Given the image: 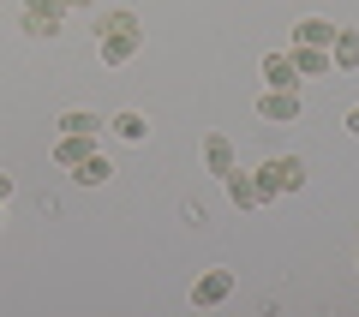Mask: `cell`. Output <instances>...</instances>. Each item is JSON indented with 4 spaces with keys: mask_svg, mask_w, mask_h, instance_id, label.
Here are the masks:
<instances>
[{
    "mask_svg": "<svg viewBox=\"0 0 359 317\" xmlns=\"http://www.w3.org/2000/svg\"><path fill=\"white\" fill-rule=\"evenodd\" d=\"M222 186H228V198H233V210H257V203H269L264 198V186H257V174H222Z\"/></svg>",
    "mask_w": 359,
    "mask_h": 317,
    "instance_id": "6",
    "label": "cell"
},
{
    "mask_svg": "<svg viewBox=\"0 0 359 317\" xmlns=\"http://www.w3.org/2000/svg\"><path fill=\"white\" fill-rule=\"evenodd\" d=\"M0 210H6V203H0Z\"/></svg>",
    "mask_w": 359,
    "mask_h": 317,
    "instance_id": "20",
    "label": "cell"
},
{
    "mask_svg": "<svg viewBox=\"0 0 359 317\" xmlns=\"http://www.w3.org/2000/svg\"><path fill=\"white\" fill-rule=\"evenodd\" d=\"M108 174H114V168H108V156H102V150H96V156H84V162L72 168V180H78V186H102Z\"/></svg>",
    "mask_w": 359,
    "mask_h": 317,
    "instance_id": "14",
    "label": "cell"
},
{
    "mask_svg": "<svg viewBox=\"0 0 359 317\" xmlns=\"http://www.w3.org/2000/svg\"><path fill=\"white\" fill-rule=\"evenodd\" d=\"M330 60H335V72H353V66H359V30H335Z\"/></svg>",
    "mask_w": 359,
    "mask_h": 317,
    "instance_id": "13",
    "label": "cell"
},
{
    "mask_svg": "<svg viewBox=\"0 0 359 317\" xmlns=\"http://www.w3.org/2000/svg\"><path fill=\"white\" fill-rule=\"evenodd\" d=\"M228 293H233V269H204V276H198L192 281V305H198V311H210V305H222V299H228Z\"/></svg>",
    "mask_w": 359,
    "mask_h": 317,
    "instance_id": "5",
    "label": "cell"
},
{
    "mask_svg": "<svg viewBox=\"0 0 359 317\" xmlns=\"http://www.w3.org/2000/svg\"><path fill=\"white\" fill-rule=\"evenodd\" d=\"M204 168H210V174H216V180L240 168V162H233V144L222 138V132H210V138H204Z\"/></svg>",
    "mask_w": 359,
    "mask_h": 317,
    "instance_id": "12",
    "label": "cell"
},
{
    "mask_svg": "<svg viewBox=\"0 0 359 317\" xmlns=\"http://www.w3.org/2000/svg\"><path fill=\"white\" fill-rule=\"evenodd\" d=\"M257 186H264V198L299 191V186H306V162H299V156H269V162L257 168Z\"/></svg>",
    "mask_w": 359,
    "mask_h": 317,
    "instance_id": "2",
    "label": "cell"
},
{
    "mask_svg": "<svg viewBox=\"0 0 359 317\" xmlns=\"http://www.w3.org/2000/svg\"><path fill=\"white\" fill-rule=\"evenodd\" d=\"M60 132H84V138H96V132H102V120L90 114V108H66V114H60Z\"/></svg>",
    "mask_w": 359,
    "mask_h": 317,
    "instance_id": "15",
    "label": "cell"
},
{
    "mask_svg": "<svg viewBox=\"0 0 359 317\" xmlns=\"http://www.w3.org/2000/svg\"><path fill=\"white\" fill-rule=\"evenodd\" d=\"M66 6H72V0H66Z\"/></svg>",
    "mask_w": 359,
    "mask_h": 317,
    "instance_id": "19",
    "label": "cell"
},
{
    "mask_svg": "<svg viewBox=\"0 0 359 317\" xmlns=\"http://www.w3.org/2000/svg\"><path fill=\"white\" fill-rule=\"evenodd\" d=\"M72 6H90V0H72Z\"/></svg>",
    "mask_w": 359,
    "mask_h": 317,
    "instance_id": "18",
    "label": "cell"
},
{
    "mask_svg": "<svg viewBox=\"0 0 359 317\" xmlns=\"http://www.w3.org/2000/svg\"><path fill=\"white\" fill-rule=\"evenodd\" d=\"M257 120H269V126L299 120V90H276V84H269L264 96H257Z\"/></svg>",
    "mask_w": 359,
    "mask_h": 317,
    "instance_id": "4",
    "label": "cell"
},
{
    "mask_svg": "<svg viewBox=\"0 0 359 317\" xmlns=\"http://www.w3.org/2000/svg\"><path fill=\"white\" fill-rule=\"evenodd\" d=\"M84 156H96V138H84V132H60L54 138V168H78Z\"/></svg>",
    "mask_w": 359,
    "mask_h": 317,
    "instance_id": "7",
    "label": "cell"
},
{
    "mask_svg": "<svg viewBox=\"0 0 359 317\" xmlns=\"http://www.w3.org/2000/svg\"><path fill=\"white\" fill-rule=\"evenodd\" d=\"M66 13H72L66 0H25V30L30 36H54L66 25Z\"/></svg>",
    "mask_w": 359,
    "mask_h": 317,
    "instance_id": "3",
    "label": "cell"
},
{
    "mask_svg": "<svg viewBox=\"0 0 359 317\" xmlns=\"http://www.w3.org/2000/svg\"><path fill=\"white\" fill-rule=\"evenodd\" d=\"M335 30H341V25H330V18H299V25H294V42H299V48H330Z\"/></svg>",
    "mask_w": 359,
    "mask_h": 317,
    "instance_id": "10",
    "label": "cell"
},
{
    "mask_svg": "<svg viewBox=\"0 0 359 317\" xmlns=\"http://www.w3.org/2000/svg\"><path fill=\"white\" fill-rule=\"evenodd\" d=\"M264 84H276V90H299V72H294V54H264Z\"/></svg>",
    "mask_w": 359,
    "mask_h": 317,
    "instance_id": "9",
    "label": "cell"
},
{
    "mask_svg": "<svg viewBox=\"0 0 359 317\" xmlns=\"http://www.w3.org/2000/svg\"><path fill=\"white\" fill-rule=\"evenodd\" d=\"M287 54H294V72H299V78H330V72H335L330 48H299V42H294Z\"/></svg>",
    "mask_w": 359,
    "mask_h": 317,
    "instance_id": "8",
    "label": "cell"
},
{
    "mask_svg": "<svg viewBox=\"0 0 359 317\" xmlns=\"http://www.w3.org/2000/svg\"><path fill=\"white\" fill-rule=\"evenodd\" d=\"M6 198H13V174H0V203H6Z\"/></svg>",
    "mask_w": 359,
    "mask_h": 317,
    "instance_id": "16",
    "label": "cell"
},
{
    "mask_svg": "<svg viewBox=\"0 0 359 317\" xmlns=\"http://www.w3.org/2000/svg\"><path fill=\"white\" fill-rule=\"evenodd\" d=\"M347 132H353V138H359V108H353V114H347Z\"/></svg>",
    "mask_w": 359,
    "mask_h": 317,
    "instance_id": "17",
    "label": "cell"
},
{
    "mask_svg": "<svg viewBox=\"0 0 359 317\" xmlns=\"http://www.w3.org/2000/svg\"><path fill=\"white\" fill-rule=\"evenodd\" d=\"M96 36H102V60H108V66H126L132 54L144 48V25H138L132 13H108Z\"/></svg>",
    "mask_w": 359,
    "mask_h": 317,
    "instance_id": "1",
    "label": "cell"
},
{
    "mask_svg": "<svg viewBox=\"0 0 359 317\" xmlns=\"http://www.w3.org/2000/svg\"><path fill=\"white\" fill-rule=\"evenodd\" d=\"M102 126L114 132L120 144H144V138H150V120H144L138 108H126V114H114V120H102Z\"/></svg>",
    "mask_w": 359,
    "mask_h": 317,
    "instance_id": "11",
    "label": "cell"
}]
</instances>
